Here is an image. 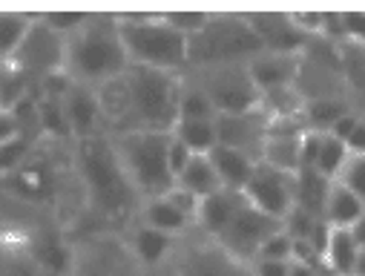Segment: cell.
Returning <instances> with one entry per match:
<instances>
[{
	"label": "cell",
	"instance_id": "obj_34",
	"mask_svg": "<svg viewBox=\"0 0 365 276\" xmlns=\"http://www.w3.org/2000/svg\"><path fill=\"white\" fill-rule=\"evenodd\" d=\"M345 35L354 38L359 46H365V12H342Z\"/></svg>",
	"mask_w": 365,
	"mask_h": 276
},
{
	"label": "cell",
	"instance_id": "obj_16",
	"mask_svg": "<svg viewBox=\"0 0 365 276\" xmlns=\"http://www.w3.org/2000/svg\"><path fill=\"white\" fill-rule=\"evenodd\" d=\"M63 118H66V130H69L72 141L107 136L104 110H101V98H98L96 86L69 81V86L63 92Z\"/></svg>",
	"mask_w": 365,
	"mask_h": 276
},
{
	"label": "cell",
	"instance_id": "obj_22",
	"mask_svg": "<svg viewBox=\"0 0 365 276\" xmlns=\"http://www.w3.org/2000/svg\"><path fill=\"white\" fill-rule=\"evenodd\" d=\"M41 83L43 81H35L18 63L0 61V107H4V110H15V107L26 104L29 98H35V92H38Z\"/></svg>",
	"mask_w": 365,
	"mask_h": 276
},
{
	"label": "cell",
	"instance_id": "obj_37",
	"mask_svg": "<svg viewBox=\"0 0 365 276\" xmlns=\"http://www.w3.org/2000/svg\"><path fill=\"white\" fill-rule=\"evenodd\" d=\"M322 262H308V259H291L288 276H319Z\"/></svg>",
	"mask_w": 365,
	"mask_h": 276
},
{
	"label": "cell",
	"instance_id": "obj_10",
	"mask_svg": "<svg viewBox=\"0 0 365 276\" xmlns=\"http://www.w3.org/2000/svg\"><path fill=\"white\" fill-rule=\"evenodd\" d=\"M190 83H196L207 101L213 104L216 116L256 110L262 92L253 83L247 63H219V66H190L181 72Z\"/></svg>",
	"mask_w": 365,
	"mask_h": 276
},
{
	"label": "cell",
	"instance_id": "obj_14",
	"mask_svg": "<svg viewBox=\"0 0 365 276\" xmlns=\"http://www.w3.org/2000/svg\"><path fill=\"white\" fill-rule=\"evenodd\" d=\"M196 210H199V199H193L190 193L173 184L164 196H153L141 202L135 222L158 233H167L173 239H181L196 230Z\"/></svg>",
	"mask_w": 365,
	"mask_h": 276
},
{
	"label": "cell",
	"instance_id": "obj_40",
	"mask_svg": "<svg viewBox=\"0 0 365 276\" xmlns=\"http://www.w3.org/2000/svg\"><path fill=\"white\" fill-rule=\"evenodd\" d=\"M319 276H336V273H334V270H328V267L322 265V270H319Z\"/></svg>",
	"mask_w": 365,
	"mask_h": 276
},
{
	"label": "cell",
	"instance_id": "obj_2",
	"mask_svg": "<svg viewBox=\"0 0 365 276\" xmlns=\"http://www.w3.org/2000/svg\"><path fill=\"white\" fill-rule=\"evenodd\" d=\"M107 136L124 133H170L178 121V98H181V75L127 66L113 81L96 86Z\"/></svg>",
	"mask_w": 365,
	"mask_h": 276
},
{
	"label": "cell",
	"instance_id": "obj_18",
	"mask_svg": "<svg viewBox=\"0 0 365 276\" xmlns=\"http://www.w3.org/2000/svg\"><path fill=\"white\" fill-rule=\"evenodd\" d=\"M299 66H302V55H277V52H259L247 63L259 92L297 86L299 83Z\"/></svg>",
	"mask_w": 365,
	"mask_h": 276
},
{
	"label": "cell",
	"instance_id": "obj_35",
	"mask_svg": "<svg viewBox=\"0 0 365 276\" xmlns=\"http://www.w3.org/2000/svg\"><path fill=\"white\" fill-rule=\"evenodd\" d=\"M190 158H193V153H190L185 144H181V141L170 133V170H173V175H178V173H181V167H185Z\"/></svg>",
	"mask_w": 365,
	"mask_h": 276
},
{
	"label": "cell",
	"instance_id": "obj_4",
	"mask_svg": "<svg viewBox=\"0 0 365 276\" xmlns=\"http://www.w3.org/2000/svg\"><path fill=\"white\" fill-rule=\"evenodd\" d=\"M130 66L115 12H89V21L66 38L63 75L75 83L101 86Z\"/></svg>",
	"mask_w": 365,
	"mask_h": 276
},
{
	"label": "cell",
	"instance_id": "obj_3",
	"mask_svg": "<svg viewBox=\"0 0 365 276\" xmlns=\"http://www.w3.org/2000/svg\"><path fill=\"white\" fill-rule=\"evenodd\" d=\"M75 170L83 193V216L72 228L78 230H113L124 233L141 208V196L130 184L113 138L96 136L86 141H75Z\"/></svg>",
	"mask_w": 365,
	"mask_h": 276
},
{
	"label": "cell",
	"instance_id": "obj_8",
	"mask_svg": "<svg viewBox=\"0 0 365 276\" xmlns=\"http://www.w3.org/2000/svg\"><path fill=\"white\" fill-rule=\"evenodd\" d=\"M66 276H153L124 233L113 230H78L72 233V259Z\"/></svg>",
	"mask_w": 365,
	"mask_h": 276
},
{
	"label": "cell",
	"instance_id": "obj_27",
	"mask_svg": "<svg viewBox=\"0 0 365 276\" xmlns=\"http://www.w3.org/2000/svg\"><path fill=\"white\" fill-rule=\"evenodd\" d=\"M328 190H331V178L319 175L311 167H299L297 170V205L294 208L322 219V208H325Z\"/></svg>",
	"mask_w": 365,
	"mask_h": 276
},
{
	"label": "cell",
	"instance_id": "obj_11",
	"mask_svg": "<svg viewBox=\"0 0 365 276\" xmlns=\"http://www.w3.org/2000/svg\"><path fill=\"white\" fill-rule=\"evenodd\" d=\"M9 61L18 63L24 72H29L35 81H46L52 75H63L66 38L58 35L41 18V12H32V24H29L24 41L18 44V49H15V55Z\"/></svg>",
	"mask_w": 365,
	"mask_h": 276
},
{
	"label": "cell",
	"instance_id": "obj_39",
	"mask_svg": "<svg viewBox=\"0 0 365 276\" xmlns=\"http://www.w3.org/2000/svg\"><path fill=\"white\" fill-rule=\"evenodd\" d=\"M351 276H365V247H359L356 262H354V273Z\"/></svg>",
	"mask_w": 365,
	"mask_h": 276
},
{
	"label": "cell",
	"instance_id": "obj_28",
	"mask_svg": "<svg viewBox=\"0 0 365 276\" xmlns=\"http://www.w3.org/2000/svg\"><path fill=\"white\" fill-rule=\"evenodd\" d=\"M32 24V12H0V61H9Z\"/></svg>",
	"mask_w": 365,
	"mask_h": 276
},
{
	"label": "cell",
	"instance_id": "obj_25",
	"mask_svg": "<svg viewBox=\"0 0 365 276\" xmlns=\"http://www.w3.org/2000/svg\"><path fill=\"white\" fill-rule=\"evenodd\" d=\"M356 253H359V245H356V239L351 236L348 228H331L328 230L325 250H322V265L328 270H334L336 276H351Z\"/></svg>",
	"mask_w": 365,
	"mask_h": 276
},
{
	"label": "cell",
	"instance_id": "obj_26",
	"mask_svg": "<svg viewBox=\"0 0 365 276\" xmlns=\"http://www.w3.org/2000/svg\"><path fill=\"white\" fill-rule=\"evenodd\" d=\"M170 133H173L181 144H185L193 155H207V153L219 144L216 118H178Z\"/></svg>",
	"mask_w": 365,
	"mask_h": 276
},
{
	"label": "cell",
	"instance_id": "obj_19",
	"mask_svg": "<svg viewBox=\"0 0 365 276\" xmlns=\"http://www.w3.org/2000/svg\"><path fill=\"white\" fill-rule=\"evenodd\" d=\"M348 158V150L339 138H334L331 133H319V130H305L302 133V167L317 170L325 178H336L342 164Z\"/></svg>",
	"mask_w": 365,
	"mask_h": 276
},
{
	"label": "cell",
	"instance_id": "obj_24",
	"mask_svg": "<svg viewBox=\"0 0 365 276\" xmlns=\"http://www.w3.org/2000/svg\"><path fill=\"white\" fill-rule=\"evenodd\" d=\"M362 210H365V202L356 193L342 188L339 181H331V190H328L325 208H322V219L328 228H351Z\"/></svg>",
	"mask_w": 365,
	"mask_h": 276
},
{
	"label": "cell",
	"instance_id": "obj_23",
	"mask_svg": "<svg viewBox=\"0 0 365 276\" xmlns=\"http://www.w3.org/2000/svg\"><path fill=\"white\" fill-rule=\"evenodd\" d=\"M175 188H181L185 193H190L193 199H207L210 193L222 190V181L213 170V161L207 155H193L185 167H181V173L175 175Z\"/></svg>",
	"mask_w": 365,
	"mask_h": 276
},
{
	"label": "cell",
	"instance_id": "obj_33",
	"mask_svg": "<svg viewBox=\"0 0 365 276\" xmlns=\"http://www.w3.org/2000/svg\"><path fill=\"white\" fill-rule=\"evenodd\" d=\"M164 15V21L173 26V29H178L181 35H185L187 41L207 24V15L210 12H161Z\"/></svg>",
	"mask_w": 365,
	"mask_h": 276
},
{
	"label": "cell",
	"instance_id": "obj_7",
	"mask_svg": "<svg viewBox=\"0 0 365 276\" xmlns=\"http://www.w3.org/2000/svg\"><path fill=\"white\" fill-rule=\"evenodd\" d=\"M262 52L245 12H210L207 24L190 38V66L250 63Z\"/></svg>",
	"mask_w": 365,
	"mask_h": 276
},
{
	"label": "cell",
	"instance_id": "obj_31",
	"mask_svg": "<svg viewBox=\"0 0 365 276\" xmlns=\"http://www.w3.org/2000/svg\"><path fill=\"white\" fill-rule=\"evenodd\" d=\"M256 259H279V262H291L294 259V236L285 230V225L264 239V245L259 247Z\"/></svg>",
	"mask_w": 365,
	"mask_h": 276
},
{
	"label": "cell",
	"instance_id": "obj_13",
	"mask_svg": "<svg viewBox=\"0 0 365 276\" xmlns=\"http://www.w3.org/2000/svg\"><path fill=\"white\" fill-rule=\"evenodd\" d=\"M279 228H282L279 219L262 213L259 208H253V205L242 196L239 208L233 210V216L227 219V225L222 228V233L216 236V242H219L225 250H230L233 256H239V259H245V262H253L256 253H259V247L264 245V239H267L270 233H277Z\"/></svg>",
	"mask_w": 365,
	"mask_h": 276
},
{
	"label": "cell",
	"instance_id": "obj_21",
	"mask_svg": "<svg viewBox=\"0 0 365 276\" xmlns=\"http://www.w3.org/2000/svg\"><path fill=\"white\" fill-rule=\"evenodd\" d=\"M207 158L213 161V170H216V175L222 181V188L239 190V193L245 190V184H247V178H250V173L256 167V158H250V155H245L239 150L222 147V144H216L207 153Z\"/></svg>",
	"mask_w": 365,
	"mask_h": 276
},
{
	"label": "cell",
	"instance_id": "obj_20",
	"mask_svg": "<svg viewBox=\"0 0 365 276\" xmlns=\"http://www.w3.org/2000/svg\"><path fill=\"white\" fill-rule=\"evenodd\" d=\"M124 239L127 245L133 247V253L138 256V262L147 267V270H158L167 265L173 247H175V239L167 236V233H158L141 222H133L127 230H124Z\"/></svg>",
	"mask_w": 365,
	"mask_h": 276
},
{
	"label": "cell",
	"instance_id": "obj_6",
	"mask_svg": "<svg viewBox=\"0 0 365 276\" xmlns=\"http://www.w3.org/2000/svg\"><path fill=\"white\" fill-rule=\"evenodd\" d=\"M110 138L141 202L164 196L175 184V175L170 170V133H124Z\"/></svg>",
	"mask_w": 365,
	"mask_h": 276
},
{
	"label": "cell",
	"instance_id": "obj_9",
	"mask_svg": "<svg viewBox=\"0 0 365 276\" xmlns=\"http://www.w3.org/2000/svg\"><path fill=\"white\" fill-rule=\"evenodd\" d=\"M155 276H253V265L225 250L216 239L193 230L175 239V247Z\"/></svg>",
	"mask_w": 365,
	"mask_h": 276
},
{
	"label": "cell",
	"instance_id": "obj_5",
	"mask_svg": "<svg viewBox=\"0 0 365 276\" xmlns=\"http://www.w3.org/2000/svg\"><path fill=\"white\" fill-rule=\"evenodd\" d=\"M127 61L133 66L181 75L190 63V41L173 29L161 12H115Z\"/></svg>",
	"mask_w": 365,
	"mask_h": 276
},
{
	"label": "cell",
	"instance_id": "obj_17",
	"mask_svg": "<svg viewBox=\"0 0 365 276\" xmlns=\"http://www.w3.org/2000/svg\"><path fill=\"white\" fill-rule=\"evenodd\" d=\"M253 35L262 44V52L277 55H302L311 38L299 32L291 12H245Z\"/></svg>",
	"mask_w": 365,
	"mask_h": 276
},
{
	"label": "cell",
	"instance_id": "obj_29",
	"mask_svg": "<svg viewBox=\"0 0 365 276\" xmlns=\"http://www.w3.org/2000/svg\"><path fill=\"white\" fill-rule=\"evenodd\" d=\"M178 118H216L213 104L207 101V96L190 83L185 75H181V98H178Z\"/></svg>",
	"mask_w": 365,
	"mask_h": 276
},
{
	"label": "cell",
	"instance_id": "obj_1",
	"mask_svg": "<svg viewBox=\"0 0 365 276\" xmlns=\"http://www.w3.org/2000/svg\"><path fill=\"white\" fill-rule=\"evenodd\" d=\"M69 259V225L0 181V276H66Z\"/></svg>",
	"mask_w": 365,
	"mask_h": 276
},
{
	"label": "cell",
	"instance_id": "obj_36",
	"mask_svg": "<svg viewBox=\"0 0 365 276\" xmlns=\"http://www.w3.org/2000/svg\"><path fill=\"white\" fill-rule=\"evenodd\" d=\"M253 276H288V265L291 262H279V259H253Z\"/></svg>",
	"mask_w": 365,
	"mask_h": 276
},
{
	"label": "cell",
	"instance_id": "obj_15",
	"mask_svg": "<svg viewBox=\"0 0 365 276\" xmlns=\"http://www.w3.org/2000/svg\"><path fill=\"white\" fill-rule=\"evenodd\" d=\"M216 133H219V144L239 150L250 158H262L267 133H270V116L256 107V110H245V113H227V116H216Z\"/></svg>",
	"mask_w": 365,
	"mask_h": 276
},
{
	"label": "cell",
	"instance_id": "obj_38",
	"mask_svg": "<svg viewBox=\"0 0 365 276\" xmlns=\"http://www.w3.org/2000/svg\"><path fill=\"white\" fill-rule=\"evenodd\" d=\"M348 230H351V236L356 239V245H359V247H365V210L359 213V219H356Z\"/></svg>",
	"mask_w": 365,
	"mask_h": 276
},
{
	"label": "cell",
	"instance_id": "obj_12",
	"mask_svg": "<svg viewBox=\"0 0 365 276\" xmlns=\"http://www.w3.org/2000/svg\"><path fill=\"white\" fill-rule=\"evenodd\" d=\"M242 196L259 208L262 213L285 222L288 213L297 205V173H285L279 167H270L264 161H256Z\"/></svg>",
	"mask_w": 365,
	"mask_h": 276
},
{
	"label": "cell",
	"instance_id": "obj_30",
	"mask_svg": "<svg viewBox=\"0 0 365 276\" xmlns=\"http://www.w3.org/2000/svg\"><path fill=\"white\" fill-rule=\"evenodd\" d=\"M334 181H339L342 188H348L351 193H356L365 202V153H348V158Z\"/></svg>",
	"mask_w": 365,
	"mask_h": 276
},
{
	"label": "cell",
	"instance_id": "obj_32",
	"mask_svg": "<svg viewBox=\"0 0 365 276\" xmlns=\"http://www.w3.org/2000/svg\"><path fill=\"white\" fill-rule=\"evenodd\" d=\"M41 18L63 38L75 35L86 21H89V12H58V9H49V12H41Z\"/></svg>",
	"mask_w": 365,
	"mask_h": 276
}]
</instances>
